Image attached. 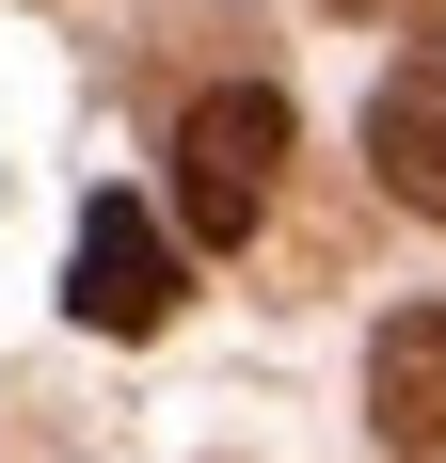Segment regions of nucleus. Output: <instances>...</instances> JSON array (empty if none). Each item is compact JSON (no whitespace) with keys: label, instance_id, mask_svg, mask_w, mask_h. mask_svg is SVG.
Masks as SVG:
<instances>
[{"label":"nucleus","instance_id":"1","mask_svg":"<svg viewBox=\"0 0 446 463\" xmlns=\"http://www.w3.org/2000/svg\"><path fill=\"white\" fill-rule=\"evenodd\" d=\"M271 192H287V96L271 80H223L176 112V224L191 240H256Z\"/></svg>","mask_w":446,"mask_h":463},{"label":"nucleus","instance_id":"2","mask_svg":"<svg viewBox=\"0 0 446 463\" xmlns=\"http://www.w3.org/2000/svg\"><path fill=\"white\" fill-rule=\"evenodd\" d=\"M64 320H80V335H160V320H176V240L144 224L128 192H96V208H80V256H64Z\"/></svg>","mask_w":446,"mask_h":463},{"label":"nucleus","instance_id":"3","mask_svg":"<svg viewBox=\"0 0 446 463\" xmlns=\"http://www.w3.org/2000/svg\"><path fill=\"white\" fill-rule=\"evenodd\" d=\"M367 176L399 192L414 224H446V33L383 64V96H367Z\"/></svg>","mask_w":446,"mask_h":463},{"label":"nucleus","instance_id":"4","mask_svg":"<svg viewBox=\"0 0 446 463\" xmlns=\"http://www.w3.org/2000/svg\"><path fill=\"white\" fill-rule=\"evenodd\" d=\"M367 431L399 463H446V304H399L367 335Z\"/></svg>","mask_w":446,"mask_h":463},{"label":"nucleus","instance_id":"5","mask_svg":"<svg viewBox=\"0 0 446 463\" xmlns=\"http://www.w3.org/2000/svg\"><path fill=\"white\" fill-rule=\"evenodd\" d=\"M335 16H399V33H414V16H446V0H335Z\"/></svg>","mask_w":446,"mask_h":463}]
</instances>
